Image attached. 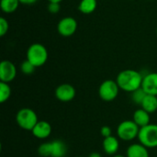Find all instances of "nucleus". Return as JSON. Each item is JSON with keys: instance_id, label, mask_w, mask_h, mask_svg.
<instances>
[{"instance_id": "obj_23", "label": "nucleus", "mask_w": 157, "mask_h": 157, "mask_svg": "<svg viewBox=\"0 0 157 157\" xmlns=\"http://www.w3.org/2000/svg\"><path fill=\"white\" fill-rule=\"evenodd\" d=\"M60 9V3H49L48 5V11L51 14H57Z\"/></svg>"}, {"instance_id": "obj_22", "label": "nucleus", "mask_w": 157, "mask_h": 157, "mask_svg": "<svg viewBox=\"0 0 157 157\" xmlns=\"http://www.w3.org/2000/svg\"><path fill=\"white\" fill-rule=\"evenodd\" d=\"M8 29H9V24L7 20L3 17H0V36L4 37L7 33Z\"/></svg>"}, {"instance_id": "obj_24", "label": "nucleus", "mask_w": 157, "mask_h": 157, "mask_svg": "<svg viewBox=\"0 0 157 157\" xmlns=\"http://www.w3.org/2000/svg\"><path fill=\"white\" fill-rule=\"evenodd\" d=\"M100 135L103 137V138H107V137H109L111 136V129L110 127L109 126H102L100 128Z\"/></svg>"}, {"instance_id": "obj_2", "label": "nucleus", "mask_w": 157, "mask_h": 157, "mask_svg": "<svg viewBox=\"0 0 157 157\" xmlns=\"http://www.w3.org/2000/svg\"><path fill=\"white\" fill-rule=\"evenodd\" d=\"M66 153L67 146L61 140L41 144L38 148V154L41 157H64Z\"/></svg>"}, {"instance_id": "obj_25", "label": "nucleus", "mask_w": 157, "mask_h": 157, "mask_svg": "<svg viewBox=\"0 0 157 157\" xmlns=\"http://www.w3.org/2000/svg\"><path fill=\"white\" fill-rule=\"evenodd\" d=\"M38 0H19L20 4H24V5H32L34 3H36Z\"/></svg>"}, {"instance_id": "obj_9", "label": "nucleus", "mask_w": 157, "mask_h": 157, "mask_svg": "<svg viewBox=\"0 0 157 157\" xmlns=\"http://www.w3.org/2000/svg\"><path fill=\"white\" fill-rule=\"evenodd\" d=\"M17 76V68L15 64L8 61L4 60L0 63V82L10 83Z\"/></svg>"}, {"instance_id": "obj_29", "label": "nucleus", "mask_w": 157, "mask_h": 157, "mask_svg": "<svg viewBox=\"0 0 157 157\" xmlns=\"http://www.w3.org/2000/svg\"><path fill=\"white\" fill-rule=\"evenodd\" d=\"M76 157H85V156H76Z\"/></svg>"}, {"instance_id": "obj_4", "label": "nucleus", "mask_w": 157, "mask_h": 157, "mask_svg": "<svg viewBox=\"0 0 157 157\" xmlns=\"http://www.w3.org/2000/svg\"><path fill=\"white\" fill-rule=\"evenodd\" d=\"M16 121L22 130L31 132L39 120L37 113L33 109L29 108H23L17 112Z\"/></svg>"}, {"instance_id": "obj_21", "label": "nucleus", "mask_w": 157, "mask_h": 157, "mask_svg": "<svg viewBox=\"0 0 157 157\" xmlns=\"http://www.w3.org/2000/svg\"><path fill=\"white\" fill-rule=\"evenodd\" d=\"M36 66L34 64H32L29 61H28L27 59L25 61H23L20 64V70L21 72L24 74V75H32L35 70H36Z\"/></svg>"}, {"instance_id": "obj_11", "label": "nucleus", "mask_w": 157, "mask_h": 157, "mask_svg": "<svg viewBox=\"0 0 157 157\" xmlns=\"http://www.w3.org/2000/svg\"><path fill=\"white\" fill-rule=\"evenodd\" d=\"M52 132V125L50 122L46 121H39L31 131L33 136L40 140H44L50 137Z\"/></svg>"}, {"instance_id": "obj_20", "label": "nucleus", "mask_w": 157, "mask_h": 157, "mask_svg": "<svg viewBox=\"0 0 157 157\" xmlns=\"http://www.w3.org/2000/svg\"><path fill=\"white\" fill-rule=\"evenodd\" d=\"M131 94H132V96H131L132 100L136 105H140V106L142 105L144 99L145 98V97H146V95H147V94L145 93V91H144L142 87H140L139 89L133 91V92L131 93Z\"/></svg>"}, {"instance_id": "obj_16", "label": "nucleus", "mask_w": 157, "mask_h": 157, "mask_svg": "<svg viewBox=\"0 0 157 157\" xmlns=\"http://www.w3.org/2000/svg\"><path fill=\"white\" fill-rule=\"evenodd\" d=\"M141 107L150 114L155 113L157 110V96L146 95Z\"/></svg>"}, {"instance_id": "obj_5", "label": "nucleus", "mask_w": 157, "mask_h": 157, "mask_svg": "<svg viewBox=\"0 0 157 157\" xmlns=\"http://www.w3.org/2000/svg\"><path fill=\"white\" fill-rule=\"evenodd\" d=\"M139 132L140 127L133 121L130 120L121 121L117 128L118 138L125 142H131L135 138H138Z\"/></svg>"}, {"instance_id": "obj_14", "label": "nucleus", "mask_w": 157, "mask_h": 157, "mask_svg": "<svg viewBox=\"0 0 157 157\" xmlns=\"http://www.w3.org/2000/svg\"><path fill=\"white\" fill-rule=\"evenodd\" d=\"M126 157H149V151L140 143L132 144L127 148Z\"/></svg>"}, {"instance_id": "obj_3", "label": "nucleus", "mask_w": 157, "mask_h": 157, "mask_svg": "<svg viewBox=\"0 0 157 157\" xmlns=\"http://www.w3.org/2000/svg\"><path fill=\"white\" fill-rule=\"evenodd\" d=\"M26 59L37 68L40 67L44 65L48 60V51L41 43H33L27 50Z\"/></svg>"}, {"instance_id": "obj_8", "label": "nucleus", "mask_w": 157, "mask_h": 157, "mask_svg": "<svg viewBox=\"0 0 157 157\" xmlns=\"http://www.w3.org/2000/svg\"><path fill=\"white\" fill-rule=\"evenodd\" d=\"M76 29H77V21L75 18L72 17H63L57 25V30L59 34L63 37L73 36L75 33Z\"/></svg>"}, {"instance_id": "obj_30", "label": "nucleus", "mask_w": 157, "mask_h": 157, "mask_svg": "<svg viewBox=\"0 0 157 157\" xmlns=\"http://www.w3.org/2000/svg\"><path fill=\"white\" fill-rule=\"evenodd\" d=\"M156 34H157V29H156Z\"/></svg>"}, {"instance_id": "obj_10", "label": "nucleus", "mask_w": 157, "mask_h": 157, "mask_svg": "<svg viewBox=\"0 0 157 157\" xmlns=\"http://www.w3.org/2000/svg\"><path fill=\"white\" fill-rule=\"evenodd\" d=\"M55 98L62 102L72 101L76 95V90L71 84H62L55 89Z\"/></svg>"}, {"instance_id": "obj_12", "label": "nucleus", "mask_w": 157, "mask_h": 157, "mask_svg": "<svg viewBox=\"0 0 157 157\" xmlns=\"http://www.w3.org/2000/svg\"><path fill=\"white\" fill-rule=\"evenodd\" d=\"M142 88L147 95L157 96V73H149L144 76Z\"/></svg>"}, {"instance_id": "obj_27", "label": "nucleus", "mask_w": 157, "mask_h": 157, "mask_svg": "<svg viewBox=\"0 0 157 157\" xmlns=\"http://www.w3.org/2000/svg\"><path fill=\"white\" fill-rule=\"evenodd\" d=\"M63 0H48L49 3H61Z\"/></svg>"}, {"instance_id": "obj_28", "label": "nucleus", "mask_w": 157, "mask_h": 157, "mask_svg": "<svg viewBox=\"0 0 157 157\" xmlns=\"http://www.w3.org/2000/svg\"><path fill=\"white\" fill-rule=\"evenodd\" d=\"M111 157H126L124 156V155H113V156Z\"/></svg>"}, {"instance_id": "obj_13", "label": "nucleus", "mask_w": 157, "mask_h": 157, "mask_svg": "<svg viewBox=\"0 0 157 157\" xmlns=\"http://www.w3.org/2000/svg\"><path fill=\"white\" fill-rule=\"evenodd\" d=\"M102 147L104 152L108 155H115L118 153V150L120 148V142L119 139L113 135L104 138L103 143H102Z\"/></svg>"}, {"instance_id": "obj_6", "label": "nucleus", "mask_w": 157, "mask_h": 157, "mask_svg": "<svg viewBox=\"0 0 157 157\" xmlns=\"http://www.w3.org/2000/svg\"><path fill=\"white\" fill-rule=\"evenodd\" d=\"M140 144L149 148L157 147V124H149L140 128L138 134Z\"/></svg>"}, {"instance_id": "obj_18", "label": "nucleus", "mask_w": 157, "mask_h": 157, "mask_svg": "<svg viewBox=\"0 0 157 157\" xmlns=\"http://www.w3.org/2000/svg\"><path fill=\"white\" fill-rule=\"evenodd\" d=\"M19 4V0H0V8L3 12L11 14L17 9Z\"/></svg>"}, {"instance_id": "obj_15", "label": "nucleus", "mask_w": 157, "mask_h": 157, "mask_svg": "<svg viewBox=\"0 0 157 157\" xmlns=\"http://www.w3.org/2000/svg\"><path fill=\"white\" fill-rule=\"evenodd\" d=\"M150 113H148L144 109H138L134 111L132 116V121L140 127L143 128L146 125L150 124Z\"/></svg>"}, {"instance_id": "obj_19", "label": "nucleus", "mask_w": 157, "mask_h": 157, "mask_svg": "<svg viewBox=\"0 0 157 157\" xmlns=\"http://www.w3.org/2000/svg\"><path fill=\"white\" fill-rule=\"evenodd\" d=\"M11 96V87L8 83L0 82V103L6 102Z\"/></svg>"}, {"instance_id": "obj_7", "label": "nucleus", "mask_w": 157, "mask_h": 157, "mask_svg": "<svg viewBox=\"0 0 157 157\" xmlns=\"http://www.w3.org/2000/svg\"><path fill=\"white\" fill-rule=\"evenodd\" d=\"M120 90L116 80L108 79L100 84L98 87V96L103 101L111 102L117 98Z\"/></svg>"}, {"instance_id": "obj_1", "label": "nucleus", "mask_w": 157, "mask_h": 157, "mask_svg": "<svg viewBox=\"0 0 157 157\" xmlns=\"http://www.w3.org/2000/svg\"><path fill=\"white\" fill-rule=\"evenodd\" d=\"M144 76L140 72L133 69H126L119 73L116 78V82L120 89L132 93L133 91L142 87Z\"/></svg>"}, {"instance_id": "obj_17", "label": "nucleus", "mask_w": 157, "mask_h": 157, "mask_svg": "<svg viewBox=\"0 0 157 157\" xmlns=\"http://www.w3.org/2000/svg\"><path fill=\"white\" fill-rule=\"evenodd\" d=\"M97 6V0H81L78 5V10L85 15H89L96 10Z\"/></svg>"}, {"instance_id": "obj_26", "label": "nucleus", "mask_w": 157, "mask_h": 157, "mask_svg": "<svg viewBox=\"0 0 157 157\" xmlns=\"http://www.w3.org/2000/svg\"><path fill=\"white\" fill-rule=\"evenodd\" d=\"M87 157H102L101 155L99 153H97V152H94V153H91Z\"/></svg>"}]
</instances>
